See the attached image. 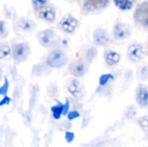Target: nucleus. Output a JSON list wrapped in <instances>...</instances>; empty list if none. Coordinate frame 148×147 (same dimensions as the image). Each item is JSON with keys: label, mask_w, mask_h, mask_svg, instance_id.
Returning <instances> with one entry per match:
<instances>
[{"label": "nucleus", "mask_w": 148, "mask_h": 147, "mask_svg": "<svg viewBox=\"0 0 148 147\" xmlns=\"http://www.w3.org/2000/svg\"><path fill=\"white\" fill-rule=\"evenodd\" d=\"M68 62L67 55L62 50H53L51 51L46 59V63L48 66L53 68H57L64 66Z\"/></svg>", "instance_id": "nucleus-1"}, {"label": "nucleus", "mask_w": 148, "mask_h": 147, "mask_svg": "<svg viewBox=\"0 0 148 147\" xmlns=\"http://www.w3.org/2000/svg\"><path fill=\"white\" fill-rule=\"evenodd\" d=\"M12 55L18 62H25L30 55V47L27 42H17L12 45Z\"/></svg>", "instance_id": "nucleus-2"}, {"label": "nucleus", "mask_w": 148, "mask_h": 147, "mask_svg": "<svg viewBox=\"0 0 148 147\" xmlns=\"http://www.w3.org/2000/svg\"><path fill=\"white\" fill-rule=\"evenodd\" d=\"M37 40L44 48H52L58 42V36L55 31L51 29H44L37 34Z\"/></svg>", "instance_id": "nucleus-3"}, {"label": "nucleus", "mask_w": 148, "mask_h": 147, "mask_svg": "<svg viewBox=\"0 0 148 147\" xmlns=\"http://www.w3.org/2000/svg\"><path fill=\"white\" fill-rule=\"evenodd\" d=\"M146 49L140 43H133L127 49V58L134 63L140 62L145 56Z\"/></svg>", "instance_id": "nucleus-4"}, {"label": "nucleus", "mask_w": 148, "mask_h": 147, "mask_svg": "<svg viewBox=\"0 0 148 147\" xmlns=\"http://www.w3.org/2000/svg\"><path fill=\"white\" fill-rule=\"evenodd\" d=\"M110 0H83L82 12L84 14H89L95 11H99L108 6Z\"/></svg>", "instance_id": "nucleus-5"}, {"label": "nucleus", "mask_w": 148, "mask_h": 147, "mask_svg": "<svg viewBox=\"0 0 148 147\" xmlns=\"http://www.w3.org/2000/svg\"><path fill=\"white\" fill-rule=\"evenodd\" d=\"M134 21L142 27L148 28V2L140 3L134 14Z\"/></svg>", "instance_id": "nucleus-6"}, {"label": "nucleus", "mask_w": 148, "mask_h": 147, "mask_svg": "<svg viewBox=\"0 0 148 147\" xmlns=\"http://www.w3.org/2000/svg\"><path fill=\"white\" fill-rule=\"evenodd\" d=\"M78 20L73 15L67 14L61 19L59 23V27L65 33L71 34L75 31L78 27Z\"/></svg>", "instance_id": "nucleus-7"}, {"label": "nucleus", "mask_w": 148, "mask_h": 147, "mask_svg": "<svg viewBox=\"0 0 148 147\" xmlns=\"http://www.w3.org/2000/svg\"><path fill=\"white\" fill-rule=\"evenodd\" d=\"M88 70V62L85 60H75L69 67V73L75 77L83 76Z\"/></svg>", "instance_id": "nucleus-8"}, {"label": "nucleus", "mask_w": 148, "mask_h": 147, "mask_svg": "<svg viewBox=\"0 0 148 147\" xmlns=\"http://www.w3.org/2000/svg\"><path fill=\"white\" fill-rule=\"evenodd\" d=\"M132 29L127 23L119 22L114 28V37L116 40H124L131 36Z\"/></svg>", "instance_id": "nucleus-9"}, {"label": "nucleus", "mask_w": 148, "mask_h": 147, "mask_svg": "<svg viewBox=\"0 0 148 147\" xmlns=\"http://www.w3.org/2000/svg\"><path fill=\"white\" fill-rule=\"evenodd\" d=\"M110 40L108 32L103 29H96L93 33V41L98 46H106L110 42Z\"/></svg>", "instance_id": "nucleus-10"}, {"label": "nucleus", "mask_w": 148, "mask_h": 147, "mask_svg": "<svg viewBox=\"0 0 148 147\" xmlns=\"http://www.w3.org/2000/svg\"><path fill=\"white\" fill-rule=\"evenodd\" d=\"M135 100L141 107H148V86L139 85L135 92Z\"/></svg>", "instance_id": "nucleus-11"}, {"label": "nucleus", "mask_w": 148, "mask_h": 147, "mask_svg": "<svg viewBox=\"0 0 148 147\" xmlns=\"http://www.w3.org/2000/svg\"><path fill=\"white\" fill-rule=\"evenodd\" d=\"M38 16L44 21L53 23L56 17V11L54 7L47 5L38 11Z\"/></svg>", "instance_id": "nucleus-12"}, {"label": "nucleus", "mask_w": 148, "mask_h": 147, "mask_svg": "<svg viewBox=\"0 0 148 147\" xmlns=\"http://www.w3.org/2000/svg\"><path fill=\"white\" fill-rule=\"evenodd\" d=\"M103 56L107 65L109 67L116 66L121 61V55L114 50H106L103 54Z\"/></svg>", "instance_id": "nucleus-13"}, {"label": "nucleus", "mask_w": 148, "mask_h": 147, "mask_svg": "<svg viewBox=\"0 0 148 147\" xmlns=\"http://www.w3.org/2000/svg\"><path fill=\"white\" fill-rule=\"evenodd\" d=\"M68 90L69 92L71 94L72 96H74L75 98H77V99H80L82 94H83V92H82V87L79 81L77 80H73L68 86Z\"/></svg>", "instance_id": "nucleus-14"}, {"label": "nucleus", "mask_w": 148, "mask_h": 147, "mask_svg": "<svg viewBox=\"0 0 148 147\" xmlns=\"http://www.w3.org/2000/svg\"><path fill=\"white\" fill-rule=\"evenodd\" d=\"M16 27L17 29H19L23 32H29L33 29L34 23L31 20L22 17V18H19L18 21H16Z\"/></svg>", "instance_id": "nucleus-15"}, {"label": "nucleus", "mask_w": 148, "mask_h": 147, "mask_svg": "<svg viewBox=\"0 0 148 147\" xmlns=\"http://www.w3.org/2000/svg\"><path fill=\"white\" fill-rule=\"evenodd\" d=\"M137 0H114L115 6L121 10H129L135 4Z\"/></svg>", "instance_id": "nucleus-16"}, {"label": "nucleus", "mask_w": 148, "mask_h": 147, "mask_svg": "<svg viewBox=\"0 0 148 147\" xmlns=\"http://www.w3.org/2000/svg\"><path fill=\"white\" fill-rule=\"evenodd\" d=\"M63 106H64L63 103L58 101L57 104H56L55 106L51 107V112H52V114H53V118L55 120H59L61 118V116L62 115Z\"/></svg>", "instance_id": "nucleus-17"}, {"label": "nucleus", "mask_w": 148, "mask_h": 147, "mask_svg": "<svg viewBox=\"0 0 148 147\" xmlns=\"http://www.w3.org/2000/svg\"><path fill=\"white\" fill-rule=\"evenodd\" d=\"M96 55H97V50L95 47H89L87 51H86V54H85V60L90 63L95 57H96Z\"/></svg>", "instance_id": "nucleus-18"}, {"label": "nucleus", "mask_w": 148, "mask_h": 147, "mask_svg": "<svg viewBox=\"0 0 148 147\" xmlns=\"http://www.w3.org/2000/svg\"><path fill=\"white\" fill-rule=\"evenodd\" d=\"M48 2H49V0H31L32 6H33L34 10L36 11H39L42 8L47 6Z\"/></svg>", "instance_id": "nucleus-19"}, {"label": "nucleus", "mask_w": 148, "mask_h": 147, "mask_svg": "<svg viewBox=\"0 0 148 147\" xmlns=\"http://www.w3.org/2000/svg\"><path fill=\"white\" fill-rule=\"evenodd\" d=\"M114 79V75L112 74H104L101 75L100 79H99V84L101 87H104L106 86L110 81H112Z\"/></svg>", "instance_id": "nucleus-20"}, {"label": "nucleus", "mask_w": 148, "mask_h": 147, "mask_svg": "<svg viewBox=\"0 0 148 147\" xmlns=\"http://www.w3.org/2000/svg\"><path fill=\"white\" fill-rule=\"evenodd\" d=\"M138 78L146 81L148 79V66H142L140 68H138Z\"/></svg>", "instance_id": "nucleus-21"}, {"label": "nucleus", "mask_w": 148, "mask_h": 147, "mask_svg": "<svg viewBox=\"0 0 148 147\" xmlns=\"http://www.w3.org/2000/svg\"><path fill=\"white\" fill-rule=\"evenodd\" d=\"M10 49L7 44H4V43L1 44V46H0V57H1V59L7 56L10 54Z\"/></svg>", "instance_id": "nucleus-22"}, {"label": "nucleus", "mask_w": 148, "mask_h": 147, "mask_svg": "<svg viewBox=\"0 0 148 147\" xmlns=\"http://www.w3.org/2000/svg\"><path fill=\"white\" fill-rule=\"evenodd\" d=\"M138 123L143 130H148V115L140 118Z\"/></svg>", "instance_id": "nucleus-23"}, {"label": "nucleus", "mask_w": 148, "mask_h": 147, "mask_svg": "<svg viewBox=\"0 0 148 147\" xmlns=\"http://www.w3.org/2000/svg\"><path fill=\"white\" fill-rule=\"evenodd\" d=\"M8 89H9V81L7 79H5L4 81V83L3 84V86L0 88V94L4 96L6 95L7 92H8Z\"/></svg>", "instance_id": "nucleus-24"}, {"label": "nucleus", "mask_w": 148, "mask_h": 147, "mask_svg": "<svg viewBox=\"0 0 148 147\" xmlns=\"http://www.w3.org/2000/svg\"><path fill=\"white\" fill-rule=\"evenodd\" d=\"M67 117H68L69 120H74L80 117V113L77 111H70V112H69Z\"/></svg>", "instance_id": "nucleus-25"}, {"label": "nucleus", "mask_w": 148, "mask_h": 147, "mask_svg": "<svg viewBox=\"0 0 148 147\" xmlns=\"http://www.w3.org/2000/svg\"><path fill=\"white\" fill-rule=\"evenodd\" d=\"M75 139V133H72V132H66L65 133V140L68 142V143H71L73 142V140Z\"/></svg>", "instance_id": "nucleus-26"}, {"label": "nucleus", "mask_w": 148, "mask_h": 147, "mask_svg": "<svg viewBox=\"0 0 148 147\" xmlns=\"http://www.w3.org/2000/svg\"><path fill=\"white\" fill-rule=\"evenodd\" d=\"M69 112V100H66V102L64 103V106H63L62 115H68Z\"/></svg>", "instance_id": "nucleus-27"}, {"label": "nucleus", "mask_w": 148, "mask_h": 147, "mask_svg": "<svg viewBox=\"0 0 148 147\" xmlns=\"http://www.w3.org/2000/svg\"><path fill=\"white\" fill-rule=\"evenodd\" d=\"M10 98L8 97V96H6V95H4V97L2 99V101H1V102H0V105H1V106L8 105V104H10Z\"/></svg>", "instance_id": "nucleus-28"}, {"label": "nucleus", "mask_w": 148, "mask_h": 147, "mask_svg": "<svg viewBox=\"0 0 148 147\" xmlns=\"http://www.w3.org/2000/svg\"><path fill=\"white\" fill-rule=\"evenodd\" d=\"M0 31H1V34L3 35V31H4V23L3 21L0 23Z\"/></svg>", "instance_id": "nucleus-29"}, {"label": "nucleus", "mask_w": 148, "mask_h": 147, "mask_svg": "<svg viewBox=\"0 0 148 147\" xmlns=\"http://www.w3.org/2000/svg\"><path fill=\"white\" fill-rule=\"evenodd\" d=\"M147 48H148V46H147Z\"/></svg>", "instance_id": "nucleus-30"}]
</instances>
